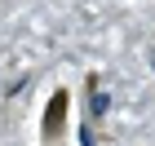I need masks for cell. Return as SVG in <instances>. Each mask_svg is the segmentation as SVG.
Wrapping results in <instances>:
<instances>
[{
    "label": "cell",
    "mask_w": 155,
    "mask_h": 146,
    "mask_svg": "<svg viewBox=\"0 0 155 146\" xmlns=\"http://www.w3.org/2000/svg\"><path fill=\"white\" fill-rule=\"evenodd\" d=\"M62 115H67V93L58 89V97H53V102H49V111H45V142H53V137H58Z\"/></svg>",
    "instance_id": "cell-1"
}]
</instances>
